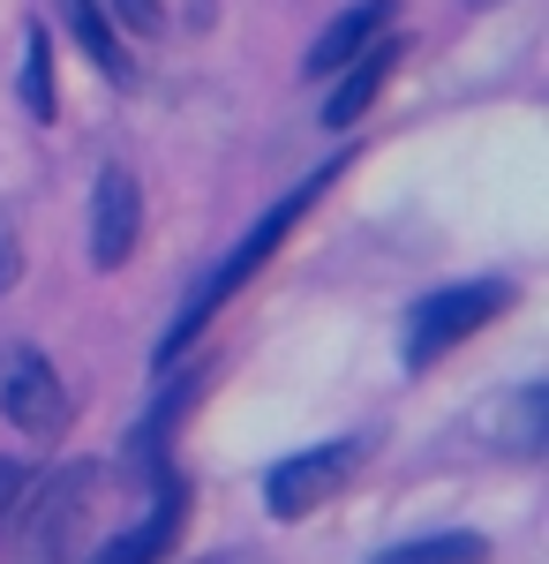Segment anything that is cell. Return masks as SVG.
<instances>
[{
  "instance_id": "52a82bcc",
  "label": "cell",
  "mask_w": 549,
  "mask_h": 564,
  "mask_svg": "<svg viewBox=\"0 0 549 564\" xmlns=\"http://www.w3.org/2000/svg\"><path fill=\"white\" fill-rule=\"evenodd\" d=\"M399 15H407V0H354L346 15H332V31L309 45V76H338V68H346L369 39H384Z\"/></svg>"
},
{
  "instance_id": "3957f363",
  "label": "cell",
  "mask_w": 549,
  "mask_h": 564,
  "mask_svg": "<svg viewBox=\"0 0 549 564\" xmlns=\"http://www.w3.org/2000/svg\"><path fill=\"white\" fill-rule=\"evenodd\" d=\"M362 467H369V436H332V444H309V452H294V459H279V467H271L263 505H271L279 520H309V512H324L332 497H346Z\"/></svg>"
},
{
  "instance_id": "30bf717a",
  "label": "cell",
  "mask_w": 549,
  "mask_h": 564,
  "mask_svg": "<svg viewBox=\"0 0 549 564\" xmlns=\"http://www.w3.org/2000/svg\"><path fill=\"white\" fill-rule=\"evenodd\" d=\"M61 8H68V31H76L90 68H98L106 84H128V45H121V31H114V15H106L98 0H61Z\"/></svg>"
},
{
  "instance_id": "2e32d148",
  "label": "cell",
  "mask_w": 549,
  "mask_h": 564,
  "mask_svg": "<svg viewBox=\"0 0 549 564\" xmlns=\"http://www.w3.org/2000/svg\"><path fill=\"white\" fill-rule=\"evenodd\" d=\"M196 564H263L256 550H218V557H196Z\"/></svg>"
},
{
  "instance_id": "277c9868",
  "label": "cell",
  "mask_w": 549,
  "mask_h": 564,
  "mask_svg": "<svg viewBox=\"0 0 549 564\" xmlns=\"http://www.w3.org/2000/svg\"><path fill=\"white\" fill-rule=\"evenodd\" d=\"M512 308V286L505 279H474V286H444V294H429L415 316H407V369H429V361H444V354L474 339L489 316H505Z\"/></svg>"
},
{
  "instance_id": "8992f818",
  "label": "cell",
  "mask_w": 549,
  "mask_h": 564,
  "mask_svg": "<svg viewBox=\"0 0 549 564\" xmlns=\"http://www.w3.org/2000/svg\"><path fill=\"white\" fill-rule=\"evenodd\" d=\"M136 234H143V196H136V174H128V166H106V174H98V196H90V263H98V271L128 263Z\"/></svg>"
},
{
  "instance_id": "5bb4252c",
  "label": "cell",
  "mask_w": 549,
  "mask_h": 564,
  "mask_svg": "<svg viewBox=\"0 0 549 564\" xmlns=\"http://www.w3.org/2000/svg\"><path fill=\"white\" fill-rule=\"evenodd\" d=\"M15 489H23V467H8V459H0V520H8V505H15Z\"/></svg>"
},
{
  "instance_id": "8fae6325",
  "label": "cell",
  "mask_w": 549,
  "mask_h": 564,
  "mask_svg": "<svg viewBox=\"0 0 549 564\" xmlns=\"http://www.w3.org/2000/svg\"><path fill=\"white\" fill-rule=\"evenodd\" d=\"M23 113L31 121H53L61 113V98H53V39H45V23H31V39H23Z\"/></svg>"
},
{
  "instance_id": "e0dca14e",
  "label": "cell",
  "mask_w": 549,
  "mask_h": 564,
  "mask_svg": "<svg viewBox=\"0 0 549 564\" xmlns=\"http://www.w3.org/2000/svg\"><path fill=\"white\" fill-rule=\"evenodd\" d=\"M466 8H489V0H466Z\"/></svg>"
},
{
  "instance_id": "5b68a950",
  "label": "cell",
  "mask_w": 549,
  "mask_h": 564,
  "mask_svg": "<svg viewBox=\"0 0 549 564\" xmlns=\"http://www.w3.org/2000/svg\"><path fill=\"white\" fill-rule=\"evenodd\" d=\"M0 414H8L23 436H39V444H45V436L68 430V414H76V406H68V384L53 377V361H45V354L15 347L8 361H0Z\"/></svg>"
},
{
  "instance_id": "9a60e30c",
  "label": "cell",
  "mask_w": 549,
  "mask_h": 564,
  "mask_svg": "<svg viewBox=\"0 0 549 564\" xmlns=\"http://www.w3.org/2000/svg\"><path fill=\"white\" fill-rule=\"evenodd\" d=\"M15 271H23V263H15V241H8V234H0V294H8V286H15Z\"/></svg>"
},
{
  "instance_id": "7c38bea8",
  "label": "cell",
  "mask_w": 549,
  "mask_h": 564,
  "mask_svg": "<svg viewBox=\"0 0 549 564\" xmlns=\"http://www.w3.org/2000/svg\"><path fill=\"white\" fill-rule=\"evenodd\" d=\"M377 564H489L482 534H437V542H407V550H384Z\"/></svg>"
},
{
  "instance_id": "6da1fadb",
  "label": "cell",
  "mask_w": 549,
  "mask_h": 564,
  "mask_svg": "<svg viewBox=\"0 0 549 564\" xmlns=\"http://www.w3.org/2000/svg\"><path fill=\"white\" fill-rule=\"evenodd\" d=\"M98 489H106V475L90 459L23 481L15 505H8L15 520H0L8 527V564H76L90 542V520H98Z\"/></svg>"
},
{
  "instance_id": "ba28073f",
  "label": "cell",
  "mask_w": 549,
  "mask_h": 564,
  "mask_svg": "<svg viewBox=\"0 0 549 564\" xmlns=\"http://www.w3.org/2000/svg\"><path fill=\"white\" fill-rule=\"evenodd\" d=\"M399 68V39L384 31V39H369L354 61H346V76H338V90L324 98V129H354L369 106H377V90H384V76Z\"/></svg>"
},
{
  "instance_id": "4fadbf2b",
  "label": "cell",
  "mask_w": 549,
  "mask_h": 564,
  "mask_svg": "<svg viewBox=\"0 0 549 564\" xmlns=\"http://www.w3.org/2000/svg\"><path fill=\"white\" fill-rule=\"evenodd\" d=\"M114 23L143 31V39H159V31H166V8H159V0H114Z\"/></svg>"
},
{
  "instance_id": "7a4b0ae2",
  "label": "cell",
  "mask_w": 549,
  "mask_h": 564,
  "mask_svg": "<svg viewBox=\"0 0 549 564\" xmlns=\"http://www.w3.org/2000/svg\"><path fill=\"white\" fill-rule=\"evenodd\" d=\"M332 181H338V166H324V174H309V181L294 188V196H279L271 212L256 218V226H249V241H234V249H226V263H218V271L204 279V286H196V294H189V302H181V316H173V332L159 339V361H173V354L189 347V339H196V332L212 324L218 308H226L234 294H241V286H249V279L263 271V263L279 257V241H287V234H294L301 218L316 212V196H324Z\"/></svg>"
},
{
  "instance_id": "9c48e42d",
  "label": "cell",
  "mask_w": 549,
  "mask_h": 564,
  "mask_svg": "<svg viewBox=\"0 0 549 564\" xmlns=\"http://www.w3.org/2000/svg\"><path fill=\"white\" fill-rule=\"evenodd\" d=\"M181 512H189V489L173 475H159V505H151V520H136L121 542H106L90 564H159L173 550V534H181Z\"/></svg>"
}]
</instances>
